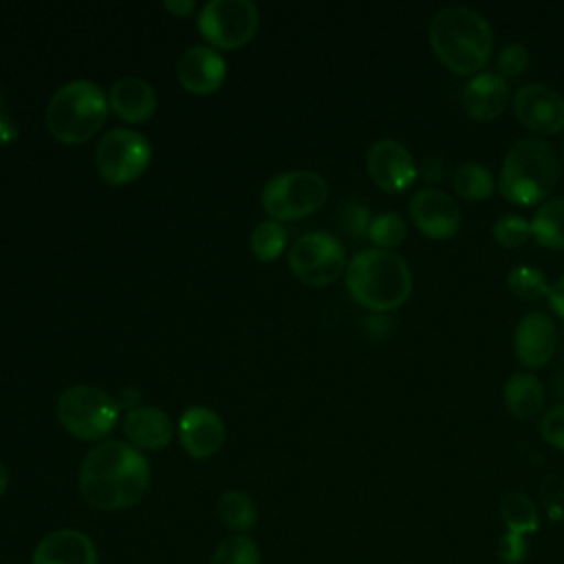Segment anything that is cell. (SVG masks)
<instances>
[{"mask_svg":"<svg viewBox=\"0 0 564 564\" xmlns=\"http://www.w3.org/2000/svg\"><path fill=\"white\" fill-rule=\"evenodd\" d=\"M150 485L145 456L123 441L95 445L79 469V491L84 500L101 511H117L137 505Z\"/></svg>","mask_w":564,"mask_h":564,"instance_id":"obj_1","label":"cell"},{"mask_svg":"<svg viewBox=\"0 0 564 564\" xmlns=\"http://www.w3.org/2000/svg\"><path fill=\"white\" fill-rule=\"evenodd\" d=\"M427 35L436 57L458 75H476L494 48L489 22L469 7L454 4L436 11Z\"/></svg>","mask_w":564,"mask_h":564,"instance_id":"obj_2","label":"cell"},{"mask_svg":"<svg viewBox=\"0 0 564 564\" xmlns=\"http://www.w3.org/2000/svg\"><path fill=\"white\" fill-rule=\"evenodd\" d=\"M346 286L352 300L370 311L399 308L412 293V271L392 249H361L346 264Z\"/></svg>","mask_w":564,"mask_h":564,"instance_id":"obj_3","label":"cell"},{"mask_svg":"<svg viewBox=\"0 0 564 564\" xmlns=\"http://www.w3.org/2000/svg\"><path fill=\"white\" fill-rule=\"evenodd\" d=\"M560 176V159L553 145L540 137L518 139L500 165L498 189L513 205L544 203Z\"/></svg>","mask_w":564,"mask_h":564,"instance_id":"obj_4","label":"cell"},{"mask_svg":"<svg viewBox=\"0 0 564 564\" xmlns=\"http://www.w3.org/2000/svg\"><path fill=\"white\" fill-rule=\"evenodd\" d=\"M108 108V97L99 84L73 79L48 99L46 128L62 143H82L104 126Z\"/></svg>","mask_w":564,"mask_h":564,"instance_id":"obj_5","label":"cell"},{"mask_svg":"<svg viewBox=\"0 0 564 564\" xmlns=\"http://www.w3.org/2000/svg\"><path fill=\"white\" fill-rule=\"evenodd\" d=\"M57 419L73 436L82 441H99L115 430L119 405L101 388L75 383L59 394Z\"/></svg>","mask_w":564,"mask_h":564,"instance_id":"obj_6","label":"cell"},{"mask_svg":"<svg viewBox=\"0 0 564 564\" xmlns=\"http://www.w3.org/2000/svg\"><path fill=\"white\" fill-rule=\"evenodd\" d=\"M260 198L271 220H297L326 203L328 185L313 170H289L269 178Z\"/></svg>","mask_w":564,"mask_h":564,"instance_id":"obj_7","label":"cell"},{"mask_svg":"<svg viewBox=\"0 0 564 564\" xmlns=\"http://www.w3.org/2000/svg\"><path fill=\"white\" fill-rule=\"evenodd\" d=\"M152 159L150 141L132 128H115L95 148V167L110 185H123L141 176Z\"/></svg>","mask_w":564,"mask_h":564,"instance_id":"obj_8","label":"cell"},{"mask_svg":"<svg viewBox=\"0 0 564 564\" xmlns=\"http://www.w3.org/2000/svg\"><path fill=\"white\" fill-rule=\"evenodd\" d=\"M196 22L214 46L238 48L256 35L260 18L251 0H209L200 7Z\"/></svg>","mask_w":564,"mask_h":564,"instance_id":"obj_9","label":"cell"},{"mask_svg":"<svg viewBox=\"0 0 564 564\" xmlns=\"http://www.w3.org/2000/svg\"><path fill=\"white\" fill-rule=\"evenodd\" d=\"M289 267L304 284L324 286L341 275L346 267V251L333 234L311 231L293 242Z\"/></svg>","mask_w":564,"mask_h":564,"instance_id":"obj_10","label":"cell"},{"mask_svg":"<svg viewBox=\"0 0 564 564\" xmlns=\"http://www.w3.org/2000/svg\"><path fill=\"white\" fill-rule=\"evenodd\" d=\"M366 170L370 178L386 192H403L419 174V165L410 150L390 137L377 139L366 152Z\"/></svg>","mask_w":564,"mask_h":564,"instance_id":"obj_11","label":"cell"},{"mask_svg":"<svg viewBox=\"0 0 564 564\" xmlns=\"http://www.w3.org/2000/svg\"><path fill=\"white\" fill-rule=\"evenodd\" d=\"M513 112L522 126L540 134L564 130V95L546 84H524L513 95Z\"/></svg>","mask_w":564,"mask_h":564,"instance_id":"obj_12","label":"cell"},{"mask_svg":"<svg viewBox=\"0 0 564 564\" xmlns=\"http://www.w3.org/2000/svg\"><path fill=\"white\" fill-rule=\"evenodd\" d=\"M408 212L414 227L423 236L436 238V240L452 238L460 229V220H463L458 203L449 194L434 187L419 189L410 198Z\"/></svg>","mask_w":564,"mask_h":564,"instance_id":"obj_13","label":"cell"},{"mask_svg":"<svg viewBox=\"0 0 564 564\" xmlns=\"http://www.w3.org/2000/svg\"><path fill=\"white\" fill-rule=\"evenodd\" d=\"M176 75L185 90L196 95H209L223 86L227 75V62L218 51L194 44L181 53Z\"/></svg>","mask_w":564,"mask_h":564,"instance_id":"obj_14","label":"cell"},{"mask_svg":"<svg viewBox=\"0 0 564 564\" xmlns=\"http://www.w3.org/2000/svg\"><path fill=\"white\" fill-rule=\"evenodd\" d=\"M557 346V328L546 313L531 311L522 315L513 335V350L522 366L540 368L544 366Z\"/></svg>","mask_w":564,"mask_h":564,"instance_id":"obj_15","label":"cell"},{"mask_svg":"<svg viewBox=\"0 0 564 564\" xmlns=\"http://www.w3.org/2000/svg\"><path fill=\"white\" fill-rule=\"evenodd\" d=\"M178 438L192 458H207L225 443V423L214 410L192 405L181 414Z\"/></svg>","mask_w":564,"mask_h":564,"instance_id":"obj_16","label":"cell"},{"mask_svg":"<svg viewBox=\"0 0 564 564\" xmlns=\"http://www.w3.org/2000/svg\"><path fill=\"white\" fill-rule=\"evenodd\" d=\"M465 112L476 121L496 119L509 104V84L500 73H476L460 93Z\"/></svg>","mask_w":564,"mask_h":564,"instance_id":"obj_17","label":"cell"},{"mask_svg":"<svg viewBox=\"0 0 564 564\" xmlns=\"http://www.w3.org/2000/svg\"><path fill=\"white\" fill-rule=\"evenodd\" d=\"M31 564H97V549L86 533L57 529L37 542Z\"/></svg>","mask_w":564,"mask_h":564,"instance_id":"obj_18","label":"cell"},{"mask_svg":"<svg viewBox=\"0 0 564 564\" xmlns=\"http://www.w3.org/2000/svg\"><path fill=\"white\" fill-rule=\"evenodd\" d=\"M123 434L132 447L163 449L172 438V421L154 405H139L123 416Z\"/></svg>","mask_w":564,"mask_h":564,"instance_id":"obj_19","label":"cell"},{"mask_svg":"<svg viewBox=\"0 0 564 564\" xmlns=\"http://www.w3.org/2000/svg\"><path fill=\"white\" fill-rule=\"evenodd\" d=\"M108 106L126 121H145L156 110V93L141 77H121L110 86Z\"/></svg>","mask_w":564,"mask_h":564,"instance_id":"obj_20","label":"cell"},{"mask_svg":"<svg viewBox=\"0 0 564 564\" xmlns=\"http://www.w3.org/2000/svg\"><path fill=\"white\" fill-rule=\"evenodd\" d=\"M544 397V386L533 372H513L505 383V405L509 414L520 421L533 419L542 410Z\"/></svg>","mask_w":564,"mask_h":564,"instance_id":"obj_21","label":"cell"},{"mask_svg":"<svg viewBox=\"0 0 564 564\" xmlns=\"http://www.w3.org/2000/svg\"><path fill=\"white\" fill-rule=\"evenodd\" d=\"M531 236L549 249H564V196L546 198L531 218Z\"/></svg>","mask_w":564,"mask_h":564,"instance_id":"obj_22","label":"cell"},{"mask_svg":"<svg viewBox=\"0 0 564 564\" xmlns=\"http://www.w3.org/2000/svg\"><path fill=\"white\" fill-rule=\"evenodd\" d=\"M452 185L456 194L467 200H487L494 194L491 172L474 161H465L454 170Z\"/></svg>","mask_w":564,"mask_h":564,"instance_id":"obj_23","label":"cell"},{"mask_svg":"<svg viewBox=\"0 0 564 564\" xmlns=\"http://www.w3.org/2000/svg\"><path fill=\"white\" fill-rule=\"evenodd\" d=\"M218 516L231 531H249L258 520V509L247 494L227 489L218 498Z\"/></svg>","mask_w":564,"mask_h":564,"instance_id":"obj_24","label":"cell"},{"mask_svg":"<svg viewBox=\"0 0 564 564\" xmlns=\"http://www.w3.org/2000/svg\"><path fill=\"white\" fill-rule=\"evenodd\" d=\"M500 516L509 533L527 535L538 531V509L533 500L524 494H507L500 502Z\"/></svg>","mask_w":564,"mask_h":564,"instance_id":"obj_25","label":"cell"},{"mask_svg":"<svg viewBox=\"0 0 564 564\" xmlns=\"http://www.w3.org/2000/svg\"><path fill=\"white\" fill-rule=\"evenodd\" d=\"M249 245L258 260H275L286 247V229L278 220H262L253 227Z\"/></svg>","mask_w":564,"mask_h":564,"instance_id":"obj_26","label":"cell"},{"mask_svg":"<svg viewBox=\"0 0 564 564\" xmlns=\"http://www.w3.org/2000/svg\"><path fill=\"white\" fill-rule=\"evenodd\" d=\"M379 249H390L397 247L405 240L408 236V225L405 218L397 212H383L379 216H375L368 225V234H366Z\"/></svg>","mask_w":564,"mask_h":564,"instance_id":"obj_27","label":"cell"},{"mask_svg":"<svg viewBox=\"0 0 564 564\" xmlns=\"http://www.w3.org/2000/svg\"><path fill=\"white\" fill-rule=\"evenodd\" d=\"M212 564H260V549L251 538L236 533L216 546Z\"/></svg>","mask_w":564,"mask_h":564,"instance_id":"obj_28","label":"cell"},{"mask_svg":"<svg viewBox=\"0 0 564 564\" xmlns=\"http://www.w3.org/2000/svg\"><path fill=\"white\" fill-rule=\"evenodd\" d=\"M507 284L511 289L513 295H518L520 300H538L542 295L549 293L546 278L540 269L529 267V264H518L507 273Z\"/></svg>","mask_w":564,"mask_h":564,"instance_id":"obj_29","label":"cell"},{"mask_svg":"<svg viewBox=\"0 0 564 564\" xmlns=\"http://www.w3.org/2000/svg\"><path fill=\"white\" fill-rule=\"evenodd\" d=\"M491 236L500 247L507 249H518L522 247L529 236H531V223L518 214H505L500 216L494 227H491Z\"/></svg>","mask_w":564,"mask_h":564,"instance_id":"obj_30","label":"cell"},{"mask_svg":"<svg viewBox=\"0 0 564 564\" xmlns=\"http://www.w3.org/2000/svg\"><path fill=\"white\" fill-rule=\"evenodd\" d=\"M527 66H529V48L520 42H511L502 46L496 57V68L500 70L502 77L520 75Z\"/></svg>","mask_w":564,"mask_h":564,"instance_id":"obj_31","label":"cell"},{"mask_svg":"<svg viewBox=\"0 0 564 564\" xmlns=\"http://www.w3.org/2000/svg\"><path fill=\"white\" fill-rule=\"evenodd\" d=\"M540 436L564 452V401L546 410V414L540 421Z\"/></svg>","mask_w":564,"mask_h":564,"instance_id":"obj_32","label":"cell"},{"mask_svg":"<svg viewBox=\"0 0 564 564\" xmlns=\"http://www.w3.org/2000/svg\"><path fill=\"white\" fill-rule=\"evenodd\" d=\"M527 551H529V544H527V538L524 535H518V533H505L498 542V555L502 562L507 564H520L524 562L527 557Z\"/></svg>","mask_w":564,"mask_h":564,"instance_id":"obj_33","label":"cell"},{"mask_svg":"<svg viewBox=\"0 0 564 564\" xmlns=\"http://www.w3.org/2000/svg\"><path fill=\"white\" fill-rule=\"evenodd\" d=\"M370 214L364 205H357V203H350L346 209H344V225L346 229L352 234V236H366L368 234V225H370Z\"/></svg>","mask_w":564,"mask_h":564,"instance_id":"obj_34","label":"cell"},{"mask_svg":"<svg viewBox=\"0 0 564 564\" xmlns=\"http://www.w3.org/2000/svg\"><path fill=\"white\" fill-rule=\"evenodd\" d=\"M419 174L425 178V181H432V183H438L445 178L447 174V165L441 156H425L423 163L419 165Z\"/></svg>","mask_w":564,"mask_h":564,"instance_id":"obj_35","label":"cell"},{"mask_svg":"<svg viewBox=\"0 0 564 564\" xmlns=\"http://www.w3.org/2000/svg\"><path fill=\"white\" fill-rule=\"evenodd\" d=\"M546 302L551 306V311L564 319V275H560L551 286H549V293H546Z\"/></svg>","mask_w":564,"mask_h":564,"instance_id":"obj_36","label":"cell"},{"mask_svg":"<svg viewBox=\"0 0 564 564\" xmlns=\"http://www.w3.org/2000/svg\"><path fill=\"white\" fill-rule=\"evenodd\" d=\"M15 137H18V123L4 110V101H2V93H0V143H11Z\"/></svg>","mask_w":564,"mask_h":564,"instance_id":"obj_37","label":"cell"},{"mask_svg":"<svg viewBox=\"0 0 564 564\" xmlns=\"http://www.w3.org/2000/svg\"><path fill=\"white\" fill-rule=\"evenodd\" d=\"M139 401H141V394L134 390V388H121L119 394H117V405L119 408H139Z\"/></svg>","mask_w":564,"mask_h":564,"instance_id":"obj_38","label":"cell"},{"mask_svg":"<svg viewBox=\"0 0 564 564\" xmlns=\"http://www.w3.org/2000/svg\"><path fill=\"white\" fill-rule=\"evenodd\" d=\"M163 7L174 15H189L196 9L194 0H165Z\"/></svg>","mask_w":564,"mask_h":564,"instance_id":"obj_39","label":"cell"},{"mask_svg":"<svg viewBox=\"0 0 564 564\" xmlns=\"http://www.w3.org/2000/svg\"><path fill=\"white\" fill-rule=\"evenodd\" d=\"M553 392L557 399H564V370H560L555 377H553Z\"/></svg>","mask_w":564,"mask_h":564,"instance_id":"obj_40","label":"cell"},{"mask_svg":"<svg viewBox=\"0 0 564 564\" xmlns=\"http://www.w3.org/2000/svg\"><path fill=\"white\" fill-rule=\"evenodd\" d=\"M7 485H9V471H7V467H4V463L0 460V496L4 494V489H7Z\"/></svg>","mask_w":564,"mask_h":564,"instance_id":"obj_41","label":"cell"},{"mask_svg":"<svg viewBox=\"0 0 564 564\" xmlns=\"http://www.w3.org/2000/svg\"><path fill=\"white\" fill-rule=\"evenodd\" d=\"M562 152H564V141H562Z\"/></svg>","mask_w":564,"mask_h":564,"instance_id":"obj_42","label":"cell"}]
</instances>
